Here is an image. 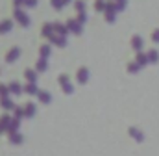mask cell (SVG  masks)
<instances>
[{"instance_id":"1","label":"cell","mask_w":159,"mask_h":156,"mask_svg":"<svg viewBox=\"0 0 159 156\" xmlns=\"http://www.w3.org/2000/svg\"><path fill=\"white\" fill-rule=\"evenodd\" d=\"M129 134H131V136H135V139L143 141V132H137L135 128H129Z\"/></svg>"},{"instance_id":"2","label":"cell","mask_w":159,"mask_h":156,"mask_svg":"<svg viewBox=\"0 0 159 156\" xmlns=\"http://www.w3.org/2000/svg\"><path fill=\"white\" fill-rule=\"evenodd\" d=\"M78 80L80 82H85V80H87V71H85V69L78 71Z\"/></svg>"},{"instance_id":"3","label":"cell","mask_w":159,"mask_h":156,"mask_svg":"<svg viewBox=\"0 0 159 156\" xmlns=\"http://www.w3.org/2000/svg\"><path fill=\"white\" fill-rule=\"evenodd\" d=\"M133 46H135L137 50L143 46V41H141V37H133Z\"/></svg>"},{"instance_id":"4","label":"cell","mask_w":159,"mask_h":156,"mask_svg":"<svg viewBox=\"0 0 159 156\" xmlns=\"http://www.w3.org/2000/svg\"><path fill=\"white\" fill-rule=\"evenodd\" d=\"M9 28H11V22H9V21H6V22H2V24H0V32L9 30Z\"/></svg>"},{"instance_id":"5","label":"cell","mask_w":159,"mask_h":156,"mask_svg":"<svg viewBox=\"0 0 159 156\" xmlns=\"http://www.w3.org/2000/svg\"><path fill=\"white\" fill-rule=\"evenodd\" d=\"M26 78H28L30 82H35V75H34L32 71H26Z\"/></svg>"},{"instance_id":"6","label":"cell","mask_w":159,"mask_h":156,"mask_svg":"<svg viewBox=\"0 0 159 156\" xmlns=\"http://www.w3.org/2000/svg\"><path fill=\"white\" fill-rule=\"evenodd\" d=\"M17 54H19V50L15 48V50H13V52H11L9 56H7V61H11V60H15V58H17Z\"/></svg>"},{"instance_id":"7","label":"cell","mask_w":159,"mask_h":156,"mask_svg":"<svg viewBox=\"0 0 159 156\" xmlns=\"http://www.w3.org/2000/svg\"><path fill=\"white\" fill-rule=\"evenodd\" d=\"M2 106H4V108H7V110H9V108H11V106H13V104H11V100H7V99H4V100H2Z\"/></svg>"},{"instance_id":"8","label":"cell","mask_w":159,"mask_h":156,"mask_svg":"<svg viewBox=\"0 0 159 156\" xmlns=\"http://www.w3.org/2000/svg\"><path fill=\"white\" fill-rule=\"evenodd\" d=\"M26 115H28V117L34 115V106H32V104H28V106H26Z\"/></svg>"},{"instance_id":"9","label":"cell","mask_w":159,"mask_h":156,"mask_svg":"<svg viewBox=\"0 0 159 156\" xmlns=\"http://www.w3.org/2000/svg\"><path fill=\"white\" fill-rule=\"evenodd\" d=\"M26 89L30 91V95H35V93H37V87H34V85H28Z\"/></svg>"},{"instance_id":"10","label":"cell","mask_w":159,"mask_h":156,"mask_svg":"<svg viewBox=\"0 0 159 156\" xmlns=\"http://www.w3.org/2000/svg\"><path fill=\"white\" fill-rule=\"evenodd\" d=\"M20 139H22V138H20V136H19V134H15V136H13V138H11V141H13V143H19V141H20Z\"/></svg>"},{"instance_id":"11","label":"cell","mask_w":159,"mask_h":156,"mask_svg":"<svg viewBox=\"0 0 159 156\" xmlns=\"http://www.w3.org/2000/svg\"><path fill=\"white\" fill-rule=\"evenodd\" d=\"M0 95H4V97H6V95H7V87H4V85H0Z\"/></svg>"},{"instance_id":"12","label":"cell","mask_w":159,"mask_h":156,"mask_svg":"<svg viewBox=\"0 0 159 156\" xmlns=\"http://www.w3.org/2000/svg\"><path fill=\"white\" fill-rule=\"evenodd\" d=\"M9 89H11V91H19V89H20V87H19V85H17V84H11V85H9Z\"/></svg>"},{"instance_id":"13","label":"cell","mask_w":159,"mask_h":156,"mask_svg":"<svg viewBox=\"0 0 159 156\" xmlns=\"http://www.w3.org/2000/svg\"><path fill=\"white\" fill-rule=\"evenodd\" d=\"M15 128H17V121L13 119V121H11V124H9V130H15Z\"/></svg>"},{"instance_id":"14","label":"cell","mask_w":159,"mask_h":156,"mask_svg":"<svg viewBox=\"0 0 159 156\" xmlns=\"http://www.w3.org/2000/svg\"><path fill=\"white\" fill-rule=\"evenodd\" d=\"M41 97V100H43V102H48V100H50V97H48V95H39Z\"/></svg>"},{"instance_id":"15","label":"cell","mask_w":159,"mask_h":156,"mask_svg":"<svg viewBox=\"0 0 159 156\" xmlns=\"http://www.w3.org/2000/svg\"><path fill=\"white\" fill-rule=\"evenodd\" d=\"M150 60L156 61V60H157V52H150Z\"/></svg>"},{"instance_id":"16","label":"cell","mask_w":159,"mask_h":156,"mask_svg":"<svg viewBox=\"0 0 159 156\" xmlns=\"http://www.w3.org/2000/svg\"><path fill=\"white\" fill-rule=\"evenodd\" d=\"M44 67H46V65H44V61H39V69H41V71H44Z\"/></svg>"},{"instance_id":"17","label":"cell","mask_w":159,"mask_h":156,"mask_svg":"<svg viewBox=\"0 0 159 156\" xmlns=\"http://www.w3.org/2000/svg\"><path fill=\"white\" fill-rule=\"evenodd\" d=\"M152 37L156 39V41H159V30H157V32H156V34H154V36H152Z\"/></svg>"}]
</instances>
